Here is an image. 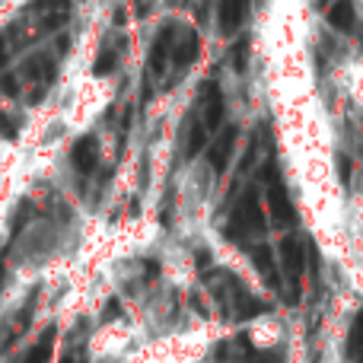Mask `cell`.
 <instances>
[{"instance_id":"obj_1","label":"cell","mask_w":363,"mask_h":363,"mask_svg":"<svg viewBox=\"0 0 363 363\" xmlns=\"http://www.w3.org/2000/svg\"><path fill=\"white\" fill-rule=\"evenodd\" d=\"M249 338L255 347L271 351V347L287 341V328H284V322L277 315H258L255 322H249Z\"/></svg>"}]
</instances>
